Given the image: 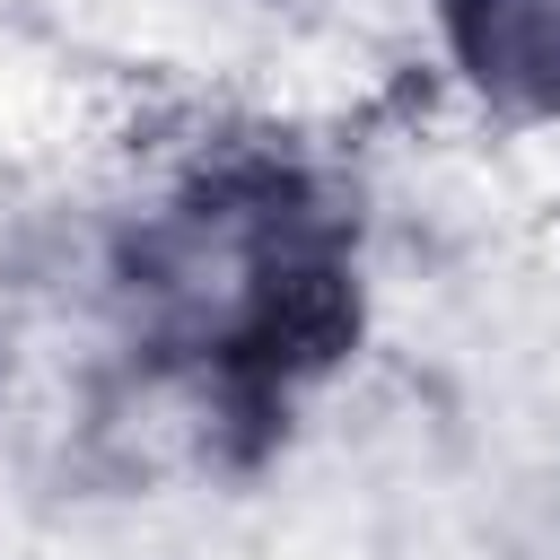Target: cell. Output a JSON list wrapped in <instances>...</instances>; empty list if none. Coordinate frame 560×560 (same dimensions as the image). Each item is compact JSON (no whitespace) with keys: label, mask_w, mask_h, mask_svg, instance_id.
I'll return each instance as SVG.
<instances>
[{"label":"cell","mask_w":560,"mask_h":560,"mask_svg":"<svg viewBox=\"0 0 560 560\" xmlns=\"http://www.w3.org/2000/svg\"><path fill=\"white\" fill-rule=\"evenodd\" d=\"M464 79L516 114H560V0H446Z\"/></svg>","instance_id":"7a4b0ae2"},{"label":"cell","mask_w":560,"mask_h":560,"mask_svg":"<svg viewBox=\"0 0 560 560\" xmlns=\"http://www.w3.org/2000/svg\"><path fill=\"white\" fill-rule=\"evenodd\" d=\"M332 236L289 175H219L140 236V298L201 368H289L332 324Z\"/></svg>","instance_id":"6da1fadb"}]
</instances>
